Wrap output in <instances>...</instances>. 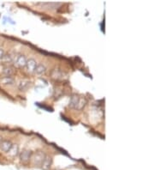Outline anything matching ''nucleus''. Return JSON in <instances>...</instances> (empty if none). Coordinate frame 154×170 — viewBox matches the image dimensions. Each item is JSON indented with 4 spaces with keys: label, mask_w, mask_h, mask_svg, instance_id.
Wrapping results in <instances>:
<instances>
[{
    "label": "nucleus",
    "mask_w": 154,
    "mask_h": 170,
    "mask_svg": "<svg viewBox=\"0 0 154 170\" xmlns=\"http://www.w3.org/2000/svg\"><path fill=\"white\" fill-rule=\"evenodd\" d=\"M7 153H8V155H9L10 156H11V157H16V156H18V154H19V146H18L17 144H13L11 148H10V150L7 152Z\"/></svg>",
    "instance_id": "9d476101"
},
{
    "label": "nucleus",
    "mask_w": 154,
    "mask_h": 170,
    "mask_svg": "<svg viewBox=\"0 0 154 170\" xmlns=\"http://www.w3.org/2000/svg\"><path fill=\"white\" fill-rule=\"evenodd\" d=\"M52 77L55 80H63L64 77V73L59 69H54L52 71Z\"/></svg>",
    "instance_id": "1a4fd4ad"
},
{
    "label": "nucleus",
    "mask_w": 154,
    "mask_h": 170,
    "mask_svg": "<svg viewBox=\"0 0 154 170\" xmlns=\"http://www.w3.org/2000/svg\"><path fill=\"white\" fill-rule=\"evenodd\" d=\"M79 99L80 97L77 96V95H74L72 96L71 98H70V104H69V107L71 108H76L77 104H78V102H79Z\"/></svg>",
    "instance_id": "ddd939ff"
},
{
    "label": "nucleus",
    "mask_w": 154,
    "mask_h": 170,
    "mask_svg": "<svg viewBox=\"0 0 154 170\" xmlns=\"http://www.w3.org/2000/svg\"><path fill=\"white\" fill-rule=\"evenodd\" d=\"M52 164V158L49 156H46L45 158H44V160H43V162H42L41 168L44 170L50 169Z\"/></svg>",
    "instance_id": "0eeeda50"
},
{
    "label": "nucleus",
    "mask_w": 154,
    "mask_h": 170,
    "mask_svg": "<svg viewBox=\"0 0 154 170\" xmlns=\"http://www.w3.org/2000/svg\"><path fill=\"white\" fill-rule=\"evenodd\" d=\"M31 86V82L28 80H21L19 83H18V89L21 90V91H25L27 90L28 88Z\"/></svg>",
    "instance_id": "6e6552de"
},
{
    "label": "nucleus",
    "mask_w": 154,
    "mask_h": 170,
    "mask_svg": "<svg viewBox=\"0 0 154 170\" xmlns=\"http://www.w3.org/2000/svg\"><path fill=\"white\" fill-rule=\"evenodd\" d=\"M15 56L16 54H11V53H5L3 55L2 59L0 62L2 64H4V65H10V64H12L14 63V59H15Z\"/></svg>",
    "instance_id": "7ed1b4c3"
},
{
    "label": "nucleus",
    "mask_w": 154,
    "mask_h": 170,
    "mask_svg": "<svg viewBox=\"0 0 154 170\" xmlns=\"http://www.w3.org/2000/svg\"><path fill=\"white\" fill-rule=\"evenodd\" d=\"M27 59L26 57L22 54L17 55L16 54L15 56V59H14V64L16 65V66L20 67V68H24L26 66V64H27Z\"/></svg>",
    "instance_id": "f03ea898"
},
{
    "label": "nucleus",
    "mask_w": 154,
    "mask_h": 170,
    "mask_svg": "<svg viewBox=\"0 0 154 170\" xmlns=\"http://www.w3.org/2000/svg\"><path fill=\"white\" fill-rule=\"evenodd\" d=\"M12 144H13L11 143V141L7 139H3L0 143V150L3 152H4V153H7L10 150Z\"/></svg>",
    "instance_id": "423d86ee"
},
{
    "label": "nucleus",
    "mask_w": 154,
    "mask_h": 170,
    "mask_svg": "<svg viewBox=\"0 0 154 170\" xmlns=\"http://www.w3.org/2000/svg\"><path fill=\"white\" fill-rule=\"evenodd\" d=\"M32 154H33L32 151H30L28 150H24L22 152H20V160H21V162H24V163L29 162Z\"/></svg>",
    "instance_id": "20e7f679"
},
{
    "label": "nucleus",
    "mask_w": 154,
    "mask_h": 170,
    "mask_svg": "<svg viewBox=\"0 0 154 170\" xmlns=\"http://www.w3.org/2000/svg\"><path fill=\"white\" fill-rule=\"evenodd\" d=\"M4 54V49L0 48V60H1V59H2V57H3V55Z\"/></svg>",
    "instance_id": "dca6fc26"
},
{
    "label": "nucleus",
    "mask_w": 154,
    "mask_h": 170,
    "mask_svg": "<svg viewBox=\"0 0 154 170\" xmlns=\"http://www.w3.org/2000/svg\"><path fill=\"white\" fill-rule=\"evenodd\" d=\"M46 155L42 151H37L34 154H32L31 156V161L34 165L35 166H41L42 162Z\"/></svg>",
    "instance_id": "f257e3e1"
},
{
    "label": "nucleus",
    "mask_w": 154,
    "mask_h": 170,
    "mask_svg": "<svg viewBox=\"0 0 154 170\" xmlns=\"http://www.w3.org/2000/svg\"><path fill=\"white\" fill-rule=\"evenodd\" d=\"M14 73H15V70L11 66H9V65H6L2 71V74L4 77H11L12 75H14Z\"/></svg>",
    "instance_id": "9b49d317"
},
{
    "label": "nucleus",
    "mask_w": 154,
    "mask_h": 170,
    "mask_svg": "<svg viewBox=\"0 0 154 170\" xmlns=\"http://www.w3.org/2000/svg\"><path fill=\"white\" fill-rule=\"evenodd\" d=\"M86 104H87V100H86V98L85 97H81L79 99V102H78V104H77L76 106V109H78V110H81L83 108L86 106Z\"/></svg>",
    "instance_id": "2eb2a0df"
},
{
    "label": "nucleus",
    "mask_w": 154,
    "mask_h": 170,
    "mask_svg": "<svg viewBox=\"0 0 154 170\" xmlns=\"http://www.w3.org/2000/svg\"><path fill=\"white\" fill-rule=\"evenodd\" d=\"M38 64L36 60H34V59H29L27 60V64H26V71L28 73H33L34 72V70H35V67Z\"/></svg>",
    "instance_id": "39448f33"
},
{
    "label": "nucleus",
    "mask_w": 154,
    "mask_h": 170,
    "mask_svg": "<svg viewBox=\"0 0 154 170\" xmlns=\"http://www.w3.org/2000/svg\"><path fill=\"white\" fill-rule=\"evenodd\" d=\"M2 140H3V139H2V138L0 137V143H1V141H2Z\"/></svg>",
    "instance_id": "f3484780"
},
{
    "label": "nucleus",
    "mask_w": 154,
    "mask_h": 170,
    "mask_svg": "<svg viewBox=\"0 0 154 170\" xmlns=\"http://www.w3.org/2000/svg\"><path fill=\"white\" fill-rule=\"evenodd\" d=\"M46 71V67L43 64H39L37 65L35 67V70H34V73L37 74V75H43L45 74Z\"/></svg>",
    "instance_id": "f8f14e48"
},
{
    "label": "nucleus",
    "mask_w": 154,
    "mask_h": 170,
    "mask_svg": "<svg viewBox=\"0 0 154 170\" xmlns=\"http://www.w3.org/2000/svg\"><path fill=\"white\" fill-rule=\"evenodd\" d=\"M1 83L4 85H13L15 83V80L12 77H4L1 79Z\"/></svg>",
    "instance_id": "4468645a"
}]
</instances>
